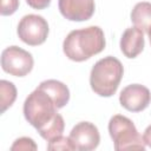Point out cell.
Here are the masks:
<instances>
[{"label":"cell","instance_id":"obj_1","mask_svg":"<svg viewBox=\"0 0 151 151\" xmlns=\"http://www.w3.org/2000/svg\"><path fill=\"white\" fill-rule=\"evenodd\" d=\"M57 110L58 107L52 98L38 87L28 94L24 103V116L26 120L47 142L63 136L65 129L64 118Z\"/></svg>","mask_w":151,"mask_h":151},{"label":"cell","instance_id":"obj_2","mask_svg":"<svg viewBox=\"0 0 151 151\" xmlns=\"http://www.w3.org/2000/svg\"><path fill=\"white\" fill-rule=\"evenodd\" d=\"M105 48L104 32L98 26L71 31L64 40L63 50L65 55L73 61H84Z\"/></svg>","mask_w":151,"mask_h":151},{"label":"cell","instance_id":"obj_3","mask_svg":"<svg viewBox=\"0 0 151 151\" xmlns=\"http://www.w3.org/2000/svg\"><path fill=\"white\" fill-rule=\"evenodd\" d=\"M123 74V64L114 57H105L98 60L91 70V88L100 97H111L116 93Z\"/></svg>","mask_w":151,"mask_h":151},{"label":"cell","instance_id":"obj_4","mask_svg":"<svg viewBox=\"0 0 151 151\" xmlns=\"http://www.w3.org/2000/svg\"><path fill=\"white\" fill-rule=\"evenodd\" d=\"M109 132L113 140L114 150H145V142L138 133L134 124L125 116L116 114L109 122Z\"/></svg>","mask_w":151,"mask_h":151},{"label":"cell","instance_id":"obj_5","mask_svg":"<svg viewBox=\"0 0 151 151\" xmlns=\"http://www.w3.org/2000/svg\"><path fill=\"white\" fill-rule=\"evenodd\" d=\"M33 57L18 46L6 47L1 53V67L14 77H25L33 68Z\"/></svg>","mask_w":151,"mask_h":151},{"label":"cell","instance_id":"obj_6","mask_svg":"<svg viewBox=\"0 0 151 151\" xmlns=\"http://www.w3.org/2000/svg\"><path fill=\"white\" fill-rule=\"evenodd\" d=\"M17 32L21 41L29 46H38L47 39L48 24L41 15L28 14L21 18Z\"/></svg>","mask_w":151,"mask_h":151},{"label":"cell","instance_id":"obj_7","mask_svg":"<svg viewBox=\"0 0 151 151\" xmlns=\"http://www.w3.org/2000/svg\"><path fill=\"white\" fill-rule=\"evenodd\" d=\"M73 149L79 151L94 150L100 142V134L97 126L90 122L78 123L70 132L68 136Z\"/></svg>","mask_w":151,"mask_h":151},{"label":"cell","instance_id":"obj_8","mask_svg":"<svg viewBox=\"0 0 151 151\" xmlns=\"http://www.w3.org/2000/svg\"><path fill=\"white\" fill-rule=\"evenodd\" d=\"M120 105L130 112H140L151 103V93L140 84H131L124 87L119 94Z\"/></svg>","mask_w":151,"mask_h":151},{"label":"cell","instance_id":"obj_9","mask_svg":"<svg viewBox=\"0 0 151 151\" xmlns=\"http://www.w3.org/2000/svg\"><path fill=\"white\" fill-rule=\"evenodd\" d=\"M58 7L64 18L71 21H86L94 13V0H59Z\"/></svg>","mask_w":151,"mask_h":151},{"label":"cell","instance_id":"obj_10","mask_svg":"<svg viewBox=\"0 0 151 151\" xmlns=\"http://www.w3.org/2000/svg\"><path fill=\"white\" fill-rule=\"evenodd\" d=\"M120 50L126 58H136L144 50V34L138 27H129L120 38Z\"/></svg>","mask_w":151,"mask_h":151},{"label":"cell","instance_id":"obj_11","mask_svg":"<svg viewBox=\"0 0 151 151\" xmlns=\"http://www.w3.org/2000/svg\"><path fill=\"white\" fill-rule=\"evenodd\" d=\"M38 88L45 91L52 98V100L54 101V104L58 107V110L64 107L70 100L68 87L64 83H61L59 80H55V79L45 80V81L40 83Z\"/></svg>","mask_w":151,"mask_h":151},{"label":"cell","instance_id":"obj_12","mask_svg":"<svg viewBox=\"0 0 151 151\" xmlns=\"http://www.w3.org/2000/svg\"><path fill=\"white\" fill-rule=\"evenodd\" d=\"M131 21L143 32H149L151 28V4L142 1L134 5L131 12Z\"/></svg>","mask_w":151,"mask_h":151},{"label":"cell","instance_id":"obj_13","mask_svg":"<svg viewBox=\"0 0 151 151\" xmlns=\"http://www.w3.org/2000/svg\"><path fill=\"white\" fill-rule=\"evenodd\" d=\"M0 91H1V113H4L14 103L17 98V88L13 83L8 80H1Z\"/></svg>","mask_w":151,"mask_h":151},{"label":"cell","instance_id":"obj_14","mask_svg":"<svg viewBox=\"0 0 151 151\" xmlns=\"http://www.w3.org/2000/svg\"><path fill=\"white\" fill-rule=\"evenodd\" d=\"M47 150H74L68 137L59 136L53 140L48 142Z\"/></svg>","mask_w":151,"mask_h":151},{"label":"cell","instance_id":"obj_15","mask_svg":"<svg viewBox=\"0 0 151 151\" xmlns=\"http://www.w3.org/2000/svg\"><path fill=\"white\" fill-rule=\"evenodd\" d=\"M38 146L37 144L34 143V140L32 138H28V137H21V138H18L13 145L11 146V150H22V151H29V150H37Z\"/></svg>","mask_w":151,"mask_h":151},{"label":"cell","instance_id":"obj_16","mask_svg":"<svg viewBox=\"0 0 151 151\" xmlns=\"http://www.w3.org/2000/svg\"><path fill=\"white\" fill-rule=\"evenodd\" d=\"M19 7V0H1V15H11Z\"/></svg>","mask_w":151,"mask_h":151},{"label":"cell","instance_id":"obj_17","mask_svg":"<svg viewBox=\"0 0 151 151\" xmlns=\"http://www.w3.org/2000/svg\"><path fill=\"white\" fill-rule=\"evenodd\" d=\"M26 2L34 9H44L50 6L51 0H26Z\"/></svg>","mask_w":151,"mask_h":151},{"label":"cell","instance_id":"obj_18","mask_svg":"<svg viewBox=\"0 0 151 151\" xmlns=\"http://www.w3.org/2000/svg\"><path fill=\"white\" fill-rule=\"evenodd\" d=\"M143 139L145 142V145L151 147V125H149L145 131H144V134H143Z\"/></svg>","mask_w":151,"mask_h":151},{"label":"cell","instance_id":"obj_19","mask_svg":"<svg viewBox=\"0 0 151 151\" xmlns=\"http://www.w3.org/2000/svg\"><path fill=\"white\" fill-rule=\"evenodd\" d=\"M147 34H149V39H150V44H151V28L149 29V32H147Z\"/></svg>","mask_w":151,"mask_h":151}]
</instances>
